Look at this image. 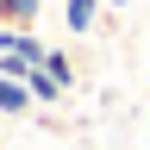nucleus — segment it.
I'll list each match as a JSON object with an SVG mask.
<instances>
[{
	"label": "nucleus",
	"mask_w": 150,
	"mask_h": 150,
	"mask_svg": "<svg viewBox=\"0 0 150 150\" xmlns=\"http://www.w3.org/2000/svg\"><path fill=\"white\" fill-rule=\"evenodd\" d=\"M38 100H31V88L19 81V75H0V112H6V119H25Z\"/></svg>",
	"instance_id": "7ed1b4c3"
},
{
	"label": "nucleus",
	"mask_w": 150,
	"mask_h": 150,
	"mask_svg": "<svg viewBox=\"0 0 150 150\" xmlns=\"http://www.w3.org/2000/svg\"><path fill=\"white\" fill-rule=\"evenodd\" d=\"M44 0H0V31H38Z\"/></svg>",
	"instance_id": "f03ea898"
},
{
	"label": "nucleus",
	"mask_w": 150,
	"mask_h": 150,
	"mask_svg": "<svg viewBox=\"0 0 150 150\" xmlns=\"http://www.w3.org/2000/svg\"><path fill=\"white\" fill-rule=\"evenodd\" d=\"M44 69H50L56 81H63V88L75 94V56H69V50H56V44H50V50H44Z\"/></svg>",
	"instance_id": "423d86ee"
},
{
	"label": "nucleus",
	"mask_w": 150,
	"mask_h": 150,
	"mask_svg": "<svg viewBox=\"0 0 150 150\" xmlns=\"http://www.w3.org/2000/svg\"><path fill=\"white\" fill-rule=\"evenodd\" d=\"M94 19H100V0H63V25L81 38V31H94Z\"/></svg>",
	"instance_id": "39448f33"
},
{
	"label": "nucleus",
	"mask_w": 150,
	"mask_h": 150,
	"mask_svg": "<svg viewBox=\"0 0 150 150\" xmlns=\"http://www.w3.org/2000/svg\"><path fill=\"white\" fill-rule=\"evenodd\" d=\"M25 88H31V100H38V106H56V100H69V88L56 81V75H50L44 63H38V69L25 75Z\"/></svg>",
	"instance_id": "20e7f679"
},
{
	"label": "nucleus",
	"mask_w": 150,
	"mask_h": 150,
	"mask_svg": "<svg viewBox=\"0 0 150 150\" xmlns=\"http://www.w3.org/2000/svg\"><path fill=\"white\" fill-rule=\"evenodd\" d=\"M44 38L38 31H0V75H19V81H25V75L44 63Z\"/></svg>",
	"instance_id": "f257e3e1"
}]
</instances>
